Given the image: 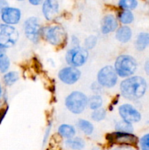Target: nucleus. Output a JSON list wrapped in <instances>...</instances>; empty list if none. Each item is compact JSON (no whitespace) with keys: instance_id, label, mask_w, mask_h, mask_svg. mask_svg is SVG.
Returning <instances> with one entry per match:
<instances>
[{"instance_id":"1","label":"nucleus","mask_w":149,"mask_h":150,"mask_svg":"<svg viewBox=\"0 0 149 150\" xmlns=\"http://www.w3.org/2000/svg\"><path fill=\"white\" fill-rule=\"evenodd\" d=\"M147 83L141 76H135L127 78L120 83L121 95L129 100H136L145 95Z\"/></svg>"},{"instance_id":"2","label":"nucleus","mask_w":149,"mask_h":150,"mask_svg":"<svg viewBox=\"0 0 149 150\" xmlns=\"http://www.w3.org/2000/svg\"><path fill=\"white\" fill-rule=\"evenodd\" d=\"M40 36L48 43L54 46L64 45L67 39L65 29L60 25H51L42 28Z\"/></svg>"},{"instance_id":"3","label":"nucleus","mask_w":149,"mask_h":150,"mask_svg":"<svg viewBox=\"0 0 149 150\" xmlns=\"http://www.w3.org/2000/svg\"><path fill=\"white\" fill-rule=\"evenodd\" d=\"M113 67L118 76L129 78L135 73L137 68V63L135 59L131 56L123 54L117 57Z\"/></svg>"},{"instance_id":"4","label":"nucleus","mask_w":149,"mask_h":150,"mask_svg":"<svg viewBox=\"0 0 149 150\" xmlns=\"http://www.w3.org/2000/svg\"><path fill=\"white\" fill-rule=\"evenodd\" d=\"M88 99L84 93L79 91L71 92L65 99V105L69 111L74 114H80L88 105Z\"/></svg>"},{"instance_id":"5","label":"nucleus","mask_w":149,"mask_h":150,"mask_svg":"<svg viewBox=\"0 0 149 150\" xmlns=\"http://www.w3.org/2000/svg\"><path fill=\"white\" fill-rule=\"evenodd\" d=\"M89 56V51L84 47H72L66 53L65 60L69 66L77 68L86 64Z\"/></svg>"},{"instance_id":"6","label":"nucleus","mask_w":149,"mask_h":150,"mask_svg":"<svg viewBox=\"0 0 149 150\" xmlns=\"http://www.w3.org/2000/svg\"><path fill=\"white\" fill-rule=\"evenodd\" d=\"M19 38V32L13 26L0 23V47L11 48L16 44Z\"/></svg>"},{"instance_id":"7","label":"nucleus","mask_w":149,"mask_h":150,"mask_svg":"<svg viewBox=\"0 0 149 150\" xmlns=\"http://www.w3.org/2000/svg\"><path fill=\"white\" fill-rule=\"evenodd\" d=\"M118 75L113 67L105 66L99 70L97 73V83L102 87L112 88L118 82Z\"/></svg>"},{"instance_id":"8","label":"nucleus","mask_w":149,"mask_h":150,"mask_svg":"<svg viewBox=\"0 0 149 150\" xmlns=\"http://www.w3.org/2000/svg\"><path fill=\"white\" fill-rule=\"evenodd\" d=\"M107 140L113 144L119 145L120 146H135L138 142V139L132 133L114 132L107 135Z\"/></svg>"},{"instance_id":"9","label":"nucleus","mask_w":149,"mask_h":150,"mask_svg":"<svg viewBox=\"0 0 149 150\" xmlns=\"http://www.w3.org/2000/svg\"><path fill=\"white\" fill-rule=\"evenodd\" d=\"M24 33L26 38L32 41L34 43H38L39 41L41 33L40 23L39 19L37 17H29L25 21L24 24Z\"/></svg>"},{"instance_id":"10","label":"nucleus","mask_w":149,"mask_h":150,"mask_svg":"<svg viewBox=\"0 0 149 150\" xmlns=\"http://www.w3.org/2000/svg\"><path fill=\"white\" fill-rule=\"evenodd\" d=\"M118 113L122 120L129 123L138 122L141 120V114L130 104H123L118 108Z\"/></svg>"},{"instance_id":"11","label":"nucleus","mask_w":149,"mask_h":150,"mask_svg":"<svg viewBox=\"0 0 149 150\" xmlns=\"http://www.w3.org/2000/svg\"><path fill=\"white\" fill-rule=\"evenodd\" d=\"M58 76L62 83L67 85H72L80 79L81 72L76 67L68 66L61 69L58 72Z\"/></svg>"},{"instance_id":"12","label":"nucleus","mask_w":149,"mask_h":150,"mask_svg":"<svg viewBox=\"0 0 149 150\" xmlns=\"http://www.w3.org/2000/svg\"><path fill=\"white\" fill-rule=\"evenodd\" d=\"M42 11L46 20L53 21L59 13V3L56 0H45L42 2Z\"/></svg>"},{"instance_id":"13","label":"nucleus","mask_w":149,"mask_h":150,"mask_svg":"<svg viewBox=\"0 0 149 150\" xmlns=\"http://www.w3.org/2000/svg\"><path fill=\"white\" fill-rule=\"evenodd\" d=\"M1 17L5 24L13 26L20 21L21 12L16 7H7L1 12Z\"/></svg>"},{"instance_id":"14","label":"nucleus","mask_w":149,"mask_h":150,"mask_svg":"<svg viewBox=\"0 0 149 150\" xmlns=\"http://www.w3.org/2000/svg\"><path fill=\"white\" fill-rule=\"evenodd\" d=\"M118 22L116 18L112 14H108L103 18L101 25V32L104 35H108L118 29Z\"/></svg>"},{"instance_id":"15","label":"nucleus","mask_w":149,"mask_h":150,"mask_svg":"<svg viewBox=\"0 0 149 150\" xmlns=\"http://www.w3.org/2000/svg\"><path fill=\"white\" fill-rule=\"evenodd\" d=\"M132 32L131 28L128 26H122L118 28L115 32V38L117 40L122 43H126L131 40Z\"/></svg>"},{"instance_id":"16","label":"nucleus","mask_w":149,"mask_h":150,"mask_svg":"<svg viewBox=\"0 0 149 150\" xmlns=\"http://www.w3.org/2000/svg\"><path fill=\"white\" fill-rule=\"evenodd\" d=\"M134 45L137 51H144L148 46H149V33L141 32L139 34L136 38Z\"/></svg>"},{"instance_id":"17","label":"nucleus","mask_w":149,"mask_h":150,"mask_svg":"<svg viewBox=\"0 0 149 150\" xmlns=\"http://www.w3.org/2000/svg\"><path fill=\"white\" fill-rule=\"evenodd\" d=\"M58 133L60 136L64 139H70L74 137L76 130L73 126L68 124H62L58 127Z\"/></svg>"},{"instance_id":"18","label":"nucleus","mask_w":149,"mask_h":150,"mask_svg":"<svg viewBox=\"0 0 149 150\" xmlns=\"http://www.w3.org/2000/svg\"><path fill=\"white\" fill-rule=\"evenodd\" d=\"M66 146L72 150H82L86 146L85 141L82 138L74 137L72 139H67L65 142Z\"/></svg>"},{"instance_id":"19","label":"nucleus","mask_w":149,"mask_h":150,"mask_svg":"<svg viewBox=\"0 0 149 150\" xmlns=\"http://www.w3.org/2000/svg\"><path fill=\"white\" fill-rule=\"evenodd\" d=\"M102 103H103V100L99 95L95 94L88 99V105L93 111L102 108Z\"/></svg>"},{"instance_id":"20","label":"nucleus","mask_w":149,"mask_h":150,"mask_svg":"<svg viewBox=\"0 0 149 150\" xmlns=\"http://www.w3.org/2000/svg\"><path fill=\"white\" fill-rule=\"evenodd\" d=\"M118 18L124 26L130 24L134 21V15L130 10H121L118 13Z\"/></svg>"},{"instance_id":"21","label":"nucleus","mask_w":149,"mask_h":150,"mask_svg":"<svg viewBox=\"0 0 149 150\" xmlns=\"http://www.w3.org/2000/svg\"><path fill=\"white\" fill-rule=\"evenodd\" d=\"M77 127L86 136H91L93 132V124L88 120H79L77 122Z\"/></svg>"},{"instance_id":"22","label":"nucleus","mask_w":149,"mask_h":150,"mask_svg":"<svg viewBox=\"0 0 149 150\" xmlns=\"http://www.w3.org/2000/svg\"><path fill=\"white\" fill-rule=\"evenodd\" d=\"M115 129L118 132H123V133H132L133 132L132 124L127 122L124 120L116 122L115 125Z\"/></svg>"},{"instance_id":"23","label":"nucleus","mask_w":149,"mask_h":150,"mask_svg":"<svg viewBox=\"0 0 149 150\" xmlns=\"http://www.w3.org/2000/svg\"><path fill=\"white\" fill-rule=\"evenodd\" d=\"M137 2L136 0H120L118 3V7L124 10H130L135 9L137 7Z\"/></svg>"},{"instance_id":"24","label":"nucleus","mask_w":149,"mask_h":150,"mask_svg":"<svg viewBox=\"0 0 149 150\" xmlns=\"http://www.w3.org/2000/svg\"><path fill=\"white\" fill-rule=\"evenodd\" d=\"M19 79L18 73L16 71H10L4 76V81L7 86H11L18 81Z\"/></svg>"},{"instance_id":"25","label":"nucleus","mask_w":149,"mask_h":150,"mask_svg":"<svg viewBox=\"0 0 149 150\" xmlns=\"http://www.w3.org/2000/svg\"><path fill=\"white\" fill-rule=\"evenodd\" d=\"M107 115L106 110L104 108H99V109L95 110L91 114V117L92 120L95 122H100L102 121L105 119Z\"/></svg>"},{"instance_id":"26","label":"nucleus","mask_w":149,"mask_h":150,"mask_svg":"<svg viewBox=\"0 0 149 150\" xmlns=\"http://www.w3.org/2000/svg\"><path fill=\"white\" fill-rule=\"evenodd\" d=\"M10 66V61L9 57L5 54H0V72L6 73Z\"/></svg>"},{"instance_id":"27","label":"nucleus","mask_w":149,"mask_h":150,"mask_svg":"<svg viewBox=\"0 0 149 150\" xmlns=\"http://www.w3.org/2000/svg\"><path fill=\"white\" fill-rule=\"evenodd\" d=\"M97 37L95 35H89L88 38L85 39L84 41V48L86 50H91L94 48L97 44Z\"/></svg>"},{"instance_id":"28","label":"nucleus","mask_w":149,"mask_h":150,"mask_svg":"<svg viewBox=\"0 0 149 150\" xmlns=\"http://www.w3.org/2000/svg\"><path fill=\"white\" fill-rule=\"evenodd\" d=\"M141 150H149V133L144 135L140 140Z\"/></svg>"},{"instance_id":"29","label":"nucleus","mask_w":149,"mask_h":150,"mask_svg":"<svg viewBox=\"0 0 149 150\" xmlns=\"http://www.w3.org/2000/svg\"><path fill=\"white\" fill-rule=\"evenodd\" d=\"M51 127H52V123H50L49 125H48L46 130H45V135H44V138H43V145H45V144L46 143L47 140H48V137H49V135L51 134Z\"/></svg>"},{"instance_id":"30","label":"nucleus","mask_w":149,"mask_h":150,"mask_svg":"<svg viewBox=\"0 0 149 150\" xmlns=\"http://www.w3.org/2000/svg\"><path fill=\"white\" fill-rule=\"evenodd\" d=\"M101 89H102V86L97 82H95L91 85V90H93V92H95L96 95H99V91L101 90Z\"/></svg>"},{"instance_id":"31","label":"nucleus","mask_w":149,"mask_h":150,"mask_svg":"<svg viewBox=\"0 0 149 150\" xmlns=\"http://www.w3.org/2000/svg\"><path fill=\"white\" fill-rule=\"evenodd\" d=\"M71 42L72 45V47L80 46V41H79V39L77 37L74 36V35H73V36L72 37Z\"/></svg>"},{"instance_id":"32","label":"nucleus","mask_w":149,"mask_h":150,"mask_svg":"<svg viewBox=\"0 0 149 150\" xmlns=\"http://www.w3.org/2000/svg\"><path fill=\"white\" fill-rule=\"evenodd\" d=\"M7 7H8V3H7V1H2V0L0 1V13Z\"/></svg>"},{"instance_id":"33","label":"nucleus","mask_w":149,"mask_h":150,"mask_svg":"<svg viewBox=\"0 0 149 150\" xmlns=\"http://www.w3.org/2000/svg\"><path fill=\"white\" fill-rule=\"evenodd\" d=\"M29 2L31 4H32V5L37 6V5H39L40 4H42L43 1H40V0H30V1H29Z\"/></svg>"},{"instance_id":"34","label":"nucleus","mask_w":149,"mask_h":150,"mask_svg":"<svg viewBox=\"0 0 149 150\" xmlns=\"http://www.w3.org/2000/svg\"><path fill=\"white\" fill-rule=\"evenodd\" d=\"M144 69H145V71L146 74H147L148 76H149V59H148L147 61L145 62V63Z\"/></svg>"},{"instance_id":"35","label":"nucleus","mask_w":149,"mask_h":150,"mask_svg":"<svg viewBox=\"0 0 149 150\" xmlns=\"http://www.w3.org/2000/svg\"><path fill=\"white\" fill-rule=\"evenodd\" d=\"M113 150H134V149H131L130 146H118V147H116Z\"/></svg>"},{"instance_id":"36","label":"nucleus","mask_w":149,"mask_h":150,"mask_svg":"<svg viewBox=\"0 0 149 150\" xmlns=\"http://www.w3.org/2000/svg\"><path fill=\"white\" fill-rule=\"evenodd\" d=\"M1 94H2V89H1V84H0V98H1Z\"/></svg>"}]
</instances>
